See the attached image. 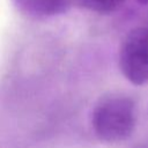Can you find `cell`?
Returning <instances> with one entry per match:
<instances>
[{"mask_svg":"<svg viewBox=\"0 0 148 148\" xmlns=\"http://www.w3.org/2000/svg\"><path fill=\"white\" fill-rule=\"evenodd\" d=\"M138 2L141 3V5H147L148 3V0H138Z\"/></svg>","mask_w":148,"mask_h":148,"instance_id":"cell-5","label":"cell"},{"mask_svg":"<svg viewBox=\"0 0 148 148\" xmlns=\"http://www.w3.org/2000/svg\"><path fill=\"white\" fill-rule=\"evenodd\" d=\"M123 1L124 0H83V3L87 8L94 12L106 14L119 8Z\"/></svg>","mask_w":148,"mask_h":148,"instance_id":"cell-4","label":"cell"},{"mask_svg":"<svg viewBox=\"0 0 148 148\" xmlns=\"http://www.w3.org/2000/svg\"><path fill=\"white\" fill-rule=\"evenodd\" d=\"M119 67L132 84L148 83V27L134 28L125 36L119 50Z\"/></svg>","mask_w":148,"mask_h":148,"instance_id":"cell-2","label":"cell"},{"mask_svg":"<svg viewBox=\"0 0 148 148\" xmlns=\"http://www.w3.org/2000/svg\"><path fill=\"white\" fill-rule=\"evenodd\" d=\"M14 3L25 14L50 16L64 13L69 0H14Z\"/></svg>","mask_w":148,"mask_h":148,"instance_id":"cell-3","label":"cell"},{"mask_svg":"<svg viewBox=\"0 0 148 148\" xmlns=\"http://www.w3.org/2000/svg\"><path fill=\"white\" fill-rule=\"evenodd\" d=\"M135 105L123 95L102 98L92 111V127L98 139L116 143L128 139L135 128Z\"/></svg>","mask_w":148,"mask_h":148,"instance_id":"cell-1","label":"cell"}]
</instances>
